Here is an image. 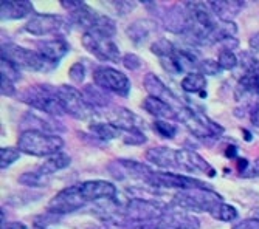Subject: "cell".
I'll return each instance as SVG.
<instances>
[{"instance_id":"cell-16","label":"cell","mask_w":259,"mask_h":229,"mask_svg":"<svg viewBox=\"0 0 259 229\" xmlns=\"http://www.w3.org/2000/svg\"><path fill=\"white\" fill-rule=\"evenodd\" d=\"M109 172L118 180H124V178L140 180L146 185L148 180L151 178V175L154 174V169L145 163L135 161V159L120 158V159H115V161H112L109 164Z\"/></svg>"},{"instance_id":"cell-11","label":"cell","mask_w":259,"mask_h":229,"mask_svg":"<svg viewBox=\"0 0 259 229\" xmlns=\"http://www.w3.org/2000/svg\"><path fill=\"white\" fill-rule=\"evenodd\" d=\"M58 95L61 99V104L64 107V111L73 120H89L95 115V108H93L84 98L82 91L78 90L73 85L62 84L58 87Z\"/></svg>"},{"instance_id":"cell-14","label":"cell","mask_w":259,"mask_h":229,"mask_svg":"<svg viewBox=\"0 0 259 229\" xmlns=\"http://www.w3.org/2000/svg\"><path fill=\"white\" fill-rule=\"evenodd\" d=\"M84 206H87V201L84 200L79 186L72 185L62 191H59L47 204V212H50L53 215H65L72 214L79 209H82Z\"/></svg>"},{"instance_id":"cell-52","label":"cell","mask_w":259,"mask_h":229,"mask_svg":"<svg viewBox=\"0 0 259 229\" xmlns=\"http://www.w3.org/2000/svg\"><path fill=\"white\" fill-rule=\"evenodd\" d=\"M251 217L259 220V206H256V208H253V211H251Z\"/></svg>"},{"instance_id":"cell-33","label":"cell","mask_w":259,"mask_h":229,"mask_svg":"<svg viewBox=\"0 0 259 229\" xmlns=\"http://www.w3.org/2000/svg\"><path fill=\"white\" fill-rule=\"evenodd\" d=\"M52 177H47L44 175L37 167L33 169V170H28V172H23L17 181H19V185L22 186H27V188H31V189H36V188H45L47 185L50 183Z\"/></svg>"},{"instance_id":"cell-9","label":"cell","mask_w":259,"mask_h":229,"mask_svg":"<svg viewBox=\"0 0 259 229\" xmlns=\"http://www.w3.org/2000/svg\"><path fill=\"white\" fill-rule=\"evenodd\" d=\"M146 185L154 189H176L177 192L211 188V185H208L203 180H199L193 175H182L171 170H154Z\"/></svg>"},{"instance_id":"cell-45","label":"cell","mask_w":259,"mask_h":229,"mask_svg":"<svg viewBox=\"0 0 259 229\" xmlns=\"http://www.w3.org/2000/svg\"><path fill=\"white\" fill-rule=\"evenodd\" d=\"M231 229H259V220L250 217V218H245V220L238 221Z\"/></svg>"},{"instance_id":"cell-22","label":"cell","mask_w":259,"mask_h":229,"mask_svg":"<svg viewBox=\"0 0 259 229\" xmlns=\"http://www.w3.org/2000/svg\"><path fill=\"white\" fill-rule=\"evenodd\" d=\"M36 50L50 62H55L59 65V62L70 53V43L65 40L64 36L44 39L36 42Z\"/></svg>"},{"instance_id":"cell-15","label":"cell","mask_w":259,"mask_h":229,"mask_svg":"<svg viewBox=\"0 0 259 229\" xmlns=\"http://www.w3.org/2000/svg\"><path fill=\"white\" fill-rule=\"evenodd\" d=\"M160 20H161L160 22L161 27L166 31H171L174 34L185 36L193 27L191 16H190V13H188L185 4L166 7L160 14Z\"/></svg>"},{"instance_id":"cell-3","label":"cell","mask_w":259,"mask_h":229,"mask_svg":"<svg viewBox=\"0 0 259 229\" xmlns=\"http://www.w3.org/2000/svg\"><path fill=\"white\" fill-rule=\"evenodd\" d=\"M17 98L23 104H28L34 110L50 115V117H62V115H65L58 95V87H53L50 84L30 85L23 91H20Z\"/></svg>"},{"instance_id":"cell-10","label":"cell","mask_w":259,"mask_h":229,"mask_svg":"<svg viewBox=\"0 0 259 229\" xmlns=\"http://www.w3.org/2000/svg\"><path fill=\"white\" fill-rule=\"evenodd\" d=\"M199 227H200V220L194 214L179 209L172 204L158 218L137 226V229H199Z\"/></svg>"},{"instance_id":"cell-35","label":"cell","mask_w":259,"mask_h":229,"mask_svg":"<svg viewBox=\"0 0 259 229\" xmlns=\"http://www.w3.org/2000/svg\"><path fill=\"white\" fill-rule=\"evenodd\" d=\"M176 48H177V45L164 37H158L151 43V53L154 56H157L158 59H163V58L172 54Z\"/></svg>"},{"instance_id":"cell-32","label":"cell","mask_w":259,"mask_h":229,"mask_svg":"<svg viewBox=\"0 0 259 229\" xmlns=\"http://www.w3.org/2000/svg\"><path fill=\"white\" fill-rule=\"evenodd\" d=\"M241 90L251 95H259V61L250 65L239 79Z\"/></svg>"},{"instance_id":"cell-13","label":"cell","mask_w":259,"mask_h":229,"mask_svg":"<svg viewBox=\"0 0 259 229\" xmlns=\"http://www.w3.org/2000/svg\"><path fill=\"white\" fill-rule=\"evenodd\" d=\"M81 43L92 56H95L101 62H121V53L118 45L113 42V39L103 37L95 33H82Z\"/></svg>"},{"instance_id":"cell-25","label":"cell","mask_w":259,"mask_h":229,"mask_svg":"<svg viewBox=\"0 0 259 229\" xmlns=\"http://www.w3.org/2000/svg\"><path fill=\"white\" fill-rule=\"evenodd\" d=\"M34 5L28 0H4L0 4L2 20H20L34 16Z\"/></svg>"},{"instance_id":"cell-27","label":"cell","mask_w":259,"mask_h":229,"mask_svg":"<svg viewBox=\"0 0 259 229\" xmlns=\"http://www.w3.org/2000/svg\"><path fill=\"white\" fill-rule=\"evenodd\" d=\"M206 76H203L199 72H191L183 76V79L180 81V87L186 93L191 95H197L200 98H206Z\"/></svg>"},{"instance_id":"cell-8","label":"cell","mask_w":259,"mask_h":229,"mask_svg":"<svg viewBox=\"0 0 259 229\" xmlns=\"http://www.w3.org/2000/svg\"><path fill=\"white\" fill-rule=\"evenodd\" d=\"M92 78H93V84L107 91V93L121 98H127L131 95L132 82L118 68H113L109 65H98L93 68Z\"/></svg>"},{"instance_id":"cell-50","label":"cell","mask_w":259,"mask_h":229,"mask_svg":"<svg viewBox=\"0 0 259 229\" xmlns=\"http://www.w3.org/2000/svg\"><path fill=\"white\" fill-rule=\"evenodd\" d=\"M250 123L259 129V107H254L250 113Z\"/></svg>"},{"instance_id":"cell-41","label":"cell","mask_w":259,"mask_h":229,"mask_svg":"<svg viewBox=\"0 0 259 229\" xmlns=\"http://www.w3.org/2000/svg\"><path fill=\"white\" fill-rule=\"evenodd\" d=\"M68 78L73 84L81 85L85 79V65L81 62H75L72 67L68 68Z\"/></svg>"},{"instance_id":"cell-20","label":"cell","mask_w":259,"mask_h":229,"mask_svg":"<svg viewBox=\"0 0 259 229\" xmlns=\"http://www.w3.org/2000/svg\"><path fill=\"white\" fill-rule=\"evenodd\" d=\"M188 13L191 16L193 25L203 30V31H211L216 25H218V16L214 14V11L211 10L209 4L205 2H186L185 4Z\"/></svg>"},{"instance_id":"cell-6","label":"cell","mask_w":259,"mask_h":229,"mask_svg":"<svg viewBox=\"0 0 259 229\" xmlns=\"http://www.w3.org/2000/svg\"><path fill=\"white\" fill-rule=\"evenodd\" d=\"M2 58L13 62L19 70L34 72V73H50L59 65L45 59L37 50L20 47L17 43L7 42L2 45Z\"/></svg>"},{"instance_id":"cell-5","label":"cell","mask_w":259,"mask_h":229,"mask_svg":"<svg viewBox=\"0 0 259 229\" xmlns=\"http://www.w3.org/2000/svg\"><path fill=\"white\" fill-rule=\"evenodd\" d=\"M177 121L182 123L188 129V132L193 136H196L197 140H203V141H208V140L216 141L225 132L224 126L208 118L206 115L196 111L190 105L177 107Z\"/></svg>"},{"instance_id":"cell-49","label":"cell","mask_w":259,"mask_h":229,"mask_svg":"<svg viewBox=\"0 0 259 229\" xmlns=\"http://www.w3.org/2000/svg\"><path fill=\"white\" fill-rule=\"evenodd\" d=\"M248 45H250L251 51L259 53V31L254 33V34H251V37L248 39Z\"/></svg>"},{"instance_id":"cell-51","label":"cell","mask_w":259,"mask_h":229,"mask_svg":"<svg viewBox=\"0 0 259 229\" xmlns=\"http://www.w3.org/2000/svg\"><path fill=\"white\" fill-rule=\"evenodd\" d=\"M2 229H28L25 223H20V221H14V223H10L7 226H4Z\"/></svg>"},{"instance_id":"cell-4","label":"cell","mask_w":259,"mask_h":229,"mask_svg":"<svg viewBox=\"0 0 259 229\" xmlns=\"http://www.w3.org/2000/svg\"><path fill=\"white\" fill-rule=\"evenodd\" d=\"M224 201V197L218 194L213 186L205 189H191V191H180L172 195L171 204L179 209L188 212H206L213 215L218 206Z\"/></svg>"},{"instance_id":"cell-47","label":"cell","mask_w":259,"mask_h":229,"mask_svg":"<svg viewBox=\"0 0 259 229\" xmlns=\"http://www.w3.org/2000/svg\"><path fill=\"white\" fill-rule=\"evenodd\" d=\"M245 178H253V177H259V158L256 159V161H253L248 167V170L242 175Z\"/></svg>"},{"instance_id":"cell-26","label":"cell","mask_w":259,"mask_h":229,"mask_svg":"<svg viewBox=\"0 0 259 229\" xmlns=\"http://www.w3.org/2000/svg\"><path fill=\"white\" fill-rule=\"evenodd\" d=\"M141 108H143L146 113H149L151 117H154L155 120H161V121H174L177 120V108H174L171 104L160 101L157 98L152 96H146L141 102Z\"/></svg>"},{"instance_id":"cell-39","label":"cell","mask_w":259,"mask_h":229,"mask_svg":"<svg viewBox=\"0 0 259 229\" xmlns=\"http://www.w3.org/2000/svg\"><path fill=\"white\" fill-rule=\"evenodd\" d=\"M218 62H219L222 70L231 72V70H234V68L239 65V58L236 56V53H234V51L221 50L219 54H218Z\"/></svg>"},{"instance_id":"cell-18","label":"cell","mask_w":259,"mask_h":229,"mask_svg":"<svg viewBox=\"0 0 259 229\" xmlns=\"http://www.w3.org/2000/svg\"><path fill=\"white\" fill-rule=\"evenodd\" d=\"M179 170L188 174H203L209 178L218 175L216 169L193 149H179Z\"/></svg>"},{"instance_id":"cell-34","label":"cell","mask_w":259,"mask_h":229,"mask_svg":"<svg viewBox=\"0 0 259 229\" xmlns=\"http://www.w3.org/2000/svg\"><path fill=\"white\" fill-rule=\"evenodd\" d=\"M211 217L219 220V221H224V223H233V221H236L239 218V211L234 208L233 204H228V203L222 201Z\"/></svg>"},{"instance_id":"cell-29","label":"cell","mask_w":259,"mask_h":229,"mask_svg":"<svg viewBox=\"0 0 259 229\" xmlns=\"http://www.w3.org/2000/svg\"><path fill=\"white\" fill-rule=\"evenodd\" d=\"M70 164H72V156L65 152H59L56 155H52L49 158H45V161L37 166V169L47 175V177H53L56 172H61L64 169H67Z\"/></svg>"},{"instance_id":"cell-37","label":"cell","mask_w":259,"mask_h":229,"mask_svg":"<svg viewBox=\"0 0 259 229\" xmlns=\"http://www.w3.org/2000/svg\"><path fill=\"white\" fill-rule=\"evenodd\" d=\"M22 156V152L17 147H2L0 149V167L2 170L11 167Z\"/></svg>"},{"instance_id":"cell-30","label":"cell","mask_w":259,"mask_h":229,"mask_svg":"<svg viewBox=\"0 0 259 229\" xmlns=\"http://www.w3.org/2000/svg\"><path fill=\"white\" fill-rule=\"evenodd\" d=\"M82 95L85 98V101L93 107V108H101V107H107L110 104V96L107 91H104L103 88H100L95 84H87L82 87Z\"/></svg>"},{"instance_id":"cell-21","label":"cell","mask_w":259,"mask_h":229,"mask_svg":"<svg viewBox=\"0 0 259 229\" xmlns=\"http://www.w3.org/2000/svg\"><path fill=\"white\" fill-rule=\"evenodd\" d=\"M143 87L146 90L148 96L157 98V99L164 101V102H168L171 105L172 104H177L179 107L183 105V104H180V98L155 73H146L145 75V78H143Z\"/></svg>"},{"instance_id":"cell-48","label":"cell","mask_w":259,"mask_h":229,"mask_svg":"<svg viewBox=\"0 0 259 229\" xmlns=\"http://www.w3.org/2000/svg\"><path fill=\"white\" fill-rule=\"evenodd\" d=\"M225 156H227L228 159H238V158H239V150H238V147L234 146V144L227 146V149H225Z\"/></svg>"},{"instance_id":"cell-31","label":"cell","mask_w":259,"mask_h":229,"mask_svg":"<svg viewBox=\"0 0 259 229\" xmlns=\"http://www.w3.org/2000/svg\"><path fill=\"white\" fill-rule=\"evenodd\" d=\"M89 130L95 138H98L101 141H112V140H116V138H120V136H123V132L120 129H116L110 123H101V121L90 123Z\"/></svg>"},{"instance_id":"cell-1","label":"cell","mask_w":259,"mask_h":229,"mask_svg":"<svg viewBox=\"0 0 259 229\" xmlns=\"http://www.w3.org/2000/svg\"><path fill=\"white\" fill-rule=\"evenodd\" d=\"M61 7L68 13L70 22L84 30V33H95L112 39L116 34V24L106 14H100L92 7L79 0H61Z\"/></svg>"},{"instance_id":"cell-36","label":"cell","mask_w":259,"mask_h":229,"mask_svg":"<svg viewBox=\"0 0 259 229\" xmlns=\"http://www.w3.org/2000/svg\"><path fill=\"white\" fill-rule=\"evenodd\" d=\"M152 130L164 140H174L179 133V127L176 124L169 121H161V120H155L152 123Z\"/></svg>"},{"instance_id":"cell-17","label":"cell","mask_w":259,"mask_h":229,"mask_svg":"<svg viewBox=\"0 0 259 229\" xmlns=\"http://www.w3.org/2000/svg\"><path fill=\"white\" fill-rule=\"evenodd\" d=\"M78 186L87 204L95 201H116L118 198V189L113 183L106 180H87L78 183Z\"/></svg>"},{"instance_id":"cell-24","label":"cell","mask_w":259,"mask_h":229,"mask_svg":"<svg viewBox=\"0 0 259 229\" xmlns=\"http://www.w3.org/2000/svg\"><path fill=\"white\" fill-rule=\"evenodd\" d=\"M160 24L154 19H137L126 27V36L135 45L146 43L155 34Z\"/></svg>"},{"instance_id":"cell-43","label":"cell","mask_w":259,"mask_h":229,"mask_svg":"<svg viewBox=\"0 0 259 229\" xmlns=\"http://www.w3.org/2000/svg\"><path fill=\"white\" fill-rule=\"evenodd\" d=\"M148 141L146 135L143 133V130L140 132H131V133H124L123 135V143L129 144V146H141Z\"/></svg>"},{"instance_id":"cell-46","label":"cell","mask_w":259,"mask_h":229,"mask_svg":"<svg viewBox=\"0 0 259 229\" xmlns=\"http://www.w3.org/2000/svg\"><path fill=\"white\" fill-rule=\"evenodd\" d=\"M113 8L116 10V13H118L120 16H126L127 13H131L134 8H135V4H129V2H113L112 4Z\"/></svg>"},{"instance_id":"cell-12","label":"cell","mask_w":259,"mask_h":229,"mask_svg":"<svg viewBox=\"0 0 259 229\" xmlns=\"http://www.w3.org/2000/svg\"><path fill=\"white\" fill-rule=\"evenodd\" d=\"M70 22L58 14H39L36 13L34 16H31L27 24H25V31L31 36H37V37H45V36H62L64 33L68 31Z\"/></svg>"},{"instance_id":"cell-44","label":"cell","mask_w":259,"mask_h":229,"mask_svg":"<svg viewBox=\"0 0 259 229\" xmlns=\"http://www.w3.org/2000/svg\"><path fill=\"white\" fill-rule=\"evenodd\" d=\"M0 93H2V96H7V98L17 96L16 84L8 81V79H5V78H0Z\"/></svg>"},{"instance_id":"cell-38","label":"cell","mask_w":259,"mask_h":229,"mask_svg":"<svg viewBox=\"0 0 259 229\" xmlns=\"http://www.w3.org/2000/svg\"><path fill=\"white\" fill-rule=\"evenodd\" d=\"M199 73H202L203 76H218L221 72H224L218 59H211V58H206V59H200L199 64H197V70Z\"/></svg>"},{"instance_id":"cell-42","label":"cell","mask_w":259,"mask_h":229,"mask_svg":"<svg viewBox=\"0 0 259 229\" xmlns=\"http://www.w3.org/2000/svg\"><path fill=\"white\" fill-rule=\"evenodd\" d=\"M121 64L124 65V68H127V70H131V72H137V70H140V68L145 65L143 59H141L135 53H126V54H123Z\"/></svg>"},{"instance_id":"cell-40","label":"cell","mask_w":259,"mask_h":229,"mask_svg":"<svg viewBox=\"0 0 259 229\" xmlns=\"http://www.w3.org/2000/svg\"><path fill=\"white\" fill-rule=\"evenodd\" d=\"M0 78H5L16 84L17 81H20L22 76H20V70L13 62L2 58V61H0Z\"/></svg>"},{"instance_id":"cell-28","label":"cell","mask_w":259,"mask_h":229,"mask_svg":"<svg viewBox=\"0 0 259 229\" xmlns=\"http://www.w3.org/2000/svg\"><path fill=\"white\" fill-rule=\"evenodd\" d=\"M208 4L219 20H227V22H233V19L236 17L245 7V4L239 2V0H233V2L221 0V2H208Z\"/></svg>"},{"instance_id":"cell-23","label":"cell","mask_w":259,"mask_h":229,"mask_svg":"<svg viewBox=\"0 0 259 229\" xmlns=\"http://www.w3.org/2000/svg\"><path fill=\"white\" fill-rule=\"evenodd\" d=\"M109 123L124 133L143 130V121L137 115L124 107H113L109 113Z\"/></svg>"},{"instance_id":"cell-19","label":"cell","mask_w":259,"mask_h":229,"mask_svg":"<svg viewBox=\"0 0 259 229\" xmlns=\"http://www.w3.org/2000/svg\"><path fill=\"white\" fill-rule=\"evenodd\" d=\"M146 161L161 170H179V149L155 146L146 150Z\"/></svg>"},{"instance_id":"cell-2","label":"cell","mask_w":259,"mask_h":229,"mask_svg":"<svg viewBox=\"0 0 259 229\" xmlns=\"http://www.w3.org/2000/svg\"><path fill=\"white\" fill-rule=\"evenodd\" d=\"M64 140L58 133H50L39 129L22 130L17 136V149L30 156L49 158L62 152Z\"/></svg>"},{"instance_id":"cell-7","label":"cell","mask_w":259,"mask_h":229,"mask_svg":"<svg viewBox=\"0 0 259 229\" xmlns=\"http://www.w3.org/2000/svg\"><path fill=\"white\" fill-rule=\"evenodd\" d=\"M171 208V203L166 204L158 200L149 198H131L120 211L121 215L135 227L141 223H148L151 220L158 218Z\"/></svg>"}]
</instances>
